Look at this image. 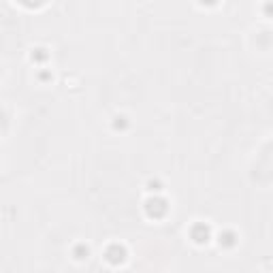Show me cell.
Here are the masks:
<instances>
[{
  "label": "cell",
  "mask_w": 273,
  "mask_h": 273,
  "mask_svg": "<svg viewBox=\"0 0 273 273\" xmlns=\"http://www.w3.org/2000/svg\"><path fill=\"white\" fill-rule=\"evenodd\" d=\"M147 190L154 192V194H158V192L162 190V184H160L158 179H149V181H147Z\"/></svg>",
  "instance_id": "8"
},
{
  "label": "cell",
  "mask_w": 273,
  "mask_h": 273,
  "mask_svg": "<svg viewBox=\"0 0 273 273\" xmlns=\"http://www.w3.org/2000/svg\"><path fill=\"white\" fill-rule=\"evenodd\" d=\"M73 254H75V258H77V260H83V258H88L90 248L85 243H77V245H75V250H73Z\"/></svg>",
  "instance_id": "5"
},
{
  "label": "cell",
  "mask_w": 273,
  "mask_h": 273,
  "mask_svg": "<svg viewBox=\"0 0 273 273\" xmlns=\"http://www.w3.org/2000/svg\"><path fill=\"white\" fill-rule=\"evenodd\" d=\"M190 237H192V241L194 243L203 245V243H207L211 239V228L207 226L205 222H196L194 226L190 228Z\"/></svg>",
  "instance_id": "3"
},
{
  "label": "cell",
  "mask_w": 273,
  "mask_h": 273,
  "mask_svg": "<svg viewBox=\"0 0 273 273\" xmlns=\"http://www.w3.org/2000/svg\"><path fill=\"white\" fill-rule=\"evenodd\" d=\"M126 256H128L126 248L124 245H120V243H111L109 248L105 250V260L107 263H111V265H122L126 260Z\"/></svg>",
  "instance_id": "2"
},
{
  "label": "cell",
  "mask_w": 273,
  "mask_h": 273,
  "mask_svg": "<svg viewBox=\"0 0 273 273\" xmlns=\"http://www.w3.org/2000/svg\"><path fill=\"white\" fill-rule=\"evenodd\" d=\"M126 126H128V117H126V115H117L115 122H113V128H115V130H124Z\"/></svg>",
  "instance_id": "7"
},
{
  "label": "cell",
  "mask_w": 273,
  "mask_h": 273,
  "mask_svg": "<svg viewBox=\"0 0 273 273\" xmlns=\"http://www.w3.org/2000/svg\"><path fill=\"white\" fill-rule=\"evenodd\" d=\"M47 58H49V53H47L45 47H36V49L32 51V60H36V62H45Z\"/></svg>",
  "instance_id": "6"
},
{
  "label": "cell",
  "mask_w": 273,
  "mask_h": 273,
  "mask_svg": "<svg viewBox=\"0 0 273 273\" xmlns=\"http://www.w3.org/2000/svg\"><path fill=\"white\" fill-rule=\"evenodd\" d=\"M265 11L267 13H273V4H265Z\"/></svg>",
  "instance_id": "9"
},
{
  "label": "cell",
  "mask_w": 273,
  "mask_h": 273,
  "mask_svg": "<svg viewBox=\"0 0 273 273\" xmlns=\"http://www.w3.org/2000/svg\"><path fill=\"white\" fill-rule=\"evenodd\" d=\"M145 213L149 218H154V220H158V218H164L167 216V211H169V201L164 199V196H160V194H154V196H149V199L145 201Z\"/></svg>",
  "instance_id": "1"
},
{
  "label": "cell",
  "mask_w": 273,
  "mask_h": 273,
  "mask_svg": "<svg viewBox=\"0 0 273 273\" xmlns=\"http://www.w3.org/2000/svg\"><path fill=\"white\" fill-rule=\"evenodd\" d=\"M237 233L235 231H222L220 233V237H218V241H220L222 248H235L237 245Z\"/></svg>",
  "instance_id": "4"
}]
</instances>
